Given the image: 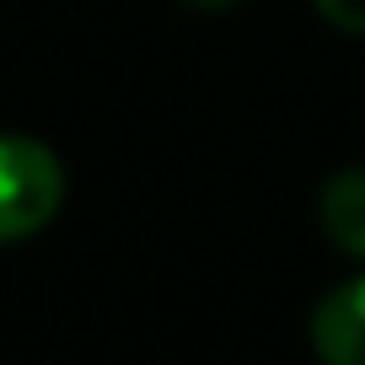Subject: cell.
Here are the masks:
<instances>
[{
	"instance_id": "3957f363",
	"label": "cell",
	"mask_w": 365,
	"mask_h": 365,
	"mask_svg": "<svg viewBox=\"0 0 365 365\" xmlns=\"http://www.w3.org/2000/svg\"><path fill=\"white\" fill-rule=\"evenodd\" d=\"M317 215H322V231H328L344 252H360L365 258V172L360 167L328 178V188H322V199H317Z\"/></svg>"
},
{
	"instance_id": "6da1fadb",
	"label": "cell",
	"mask_w": 365,
	"mask_h": 365,
	"mask_svg": "<svg viewBox=\"0 0 365 365\" xmlns=\"http://www.w3.org/2000/svg\"><path fill=\"white\" fill-rule=\"evenodd\" d=\"M65 199V172L38 140L0 135V242L33 237Z\"/></svg>"
},
{
	"instance_id": "7a4b0ae2",
	"label": "cell",
	"mask_w": 365,
	"mask_h": 365,
	"mask_svg": "<svg viewBox=\"0 0 365 365\" xmlns=\"http://www.w3.org/2000/svg\"><path fill=\"white\" fill-rule=\"evenodd\" d=\"M312 349L322 365H365V274L317 301Z\"/></svg>"
},
{
	"instance_id": "277c9868",
	"label": "cell",
	"mask_w": 365,
	"mask_h": 365,
	"mask_svg": "<svg viewBox=\"0 0 365 365\" xmlns=\"http://www.w3.org/2000/svg\"><path fill=\"white\" fill-rule=\"evenodd\" d=\"M317 11L344 33H365V0H317Z\"/></svg>"
},
{
	"instance_id": "5b68a950",
	"label": "cell",
	"mask_w": 365,
	"mask_h": 365,
	"mask_svg": "<svg viewBox=\"0 0 365 365\" xmlns=\"http://www.w3.org/2000/svg\"><path fill=\"white\" fill-rule=\"evenodd\" d=\"M188 6H205V11H220V6H237V0H188Z\"/></svg>"
}]
</instances>
